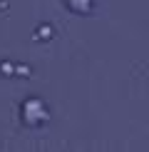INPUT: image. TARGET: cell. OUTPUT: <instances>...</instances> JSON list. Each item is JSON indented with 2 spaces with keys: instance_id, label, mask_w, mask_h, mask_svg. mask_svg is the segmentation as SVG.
Returning a JSON list of instances; mask_svg holds the SVG:
<instances>
[{
  "instance_id": "1",
  "label": "cell",
  "mask_w": 149,
  "mask_h": 152,
  "mask_svg": "<svg viewBox=\"0 0 149 152\" xmlns=\"http://www.w3.org/2000/svg\"><path fill=\"white\" fill-rule=\"evenodd\" d=\"M20 117H22V125H27V127H40L50 120V110L42 100L30 97L20 105Z\"/></svg>"
},
{
  "instance_id": "2",
  "label": "cell",
  "mask_w": 149,
  "mask_h": 152,
  "mask_svg": "<svg viewBox=\"0 0 149 152\" xmlns=\"http://www.w3.org/2000/svg\"><path fill=\"white\" fill-rule=\"evenodd\" d=\"M65 8L74 15H87L92 10V0H65Z\"/></svg>"
}]
</instances>
